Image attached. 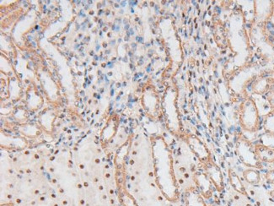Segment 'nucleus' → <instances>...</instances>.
<instances>
[{"label": "nucleus", "instance_id": "f257e3e1", "mask_svg": "<svg viewBox=\"0 0 274 206\" xmlns=\"http://www.w3.org/2000/svg\"><path fill=\"white\" fill-rule=\"evenodd\" d=\"M240 121L244 130L255 132L259 128V112L255 102L247 99L240 106Z\"/></svg>", "mask_w": 274, "mask_h": 206}, {"label": "nucleus", "instance_id": "f03ea898", "mask_svg": "<svg viewBox=\"0 0 274 206\" xmlns=\"http://www.w3.org/2000/svg\"><path fill=\"white\" fill-rule=\"evenodd\" d=\"M255 14L259 21H267L274 13V2L271 1H255Z\"/></svg>", "mask_w": 274, "mask_h": 206}, {"label": "nucleus", "instance_id": "7ed1b4c3", "mask_svg": "<svg viewBox=\"0 0 274 206\" xmlns=\"http://www.w3.org/2000/svg\"><path fill=\"white\" fill-rule=\"evenodd\" d=\"M254 150L259 161L262 163H274V149L271 147L266 146L264 144H255Z\"/></svg>", "mask_w": 274, "mask_h": 206}, {"label": "nucleus", "instance_id": "20e7f679", "mask_svg": "<svg viewBox=\"0 0 274 206\" xmlns=\"http://www.w3.org/2000/svg\"><path fill=\"white\" fill-rule=\"evenodd\" d=\"M273 84H274V80L273 79L262 77V78L257 80L254 83L253 87H252V90L255 93L263 95V94L266 93L270 89Z\"/></svg>", "mask_w": 274, "mask_h": 206}, {"label": "nucleus", "instance_id": "39448f33", "mask_svg": "<svg viewBox=\"0 0 274 206\" xmlns=\"http://www.w3.org/2000/svg\"><path fill=\"white\" fill-rule=\"evenodd\" d=\"M244 178L246 179V181L252 185H256L259 184L261 181L260 178V173L255 170L253 169H248L244 172Z\"/></svg>", "mask_w": 274, "mask_h": 206}, {"label": "nucleus", "instance_id": "423d86ee", "mask_svg": "<svg viewBox=\"0 0 274 206\" xmlns=\"http://www.w3.org/2000/svg\"><path fill=\"white\" fill-rule=\"evenodd\" d=\"M263 125L267 133L274 135V110L264 116Z\"/></svg>", "mask_w": 274, "mask_h": 206}, {"label": "nucleus", "instance_id": "0eeeda50", "mask_svg": "<svg viewBox=\"0 0 274 206\" xmlns=\"http://www.w3.org/2000/svg\"><path fill=\"white\" fill-rule=\"evenodd\" d=\"M266 178L268 180V183H270L272 185H274V170H271L267 173Z\"/></svg>", "mask_w": 274, "mask_h": 206}, {"label": "nucleus", "instance_id": "6e6552de", "mask_svg": "<svg viewBox=\"0 0 274 206\" xmlns=\"http://www.w3.org/2000/svg\"><path fill=\"white\" fill-rule=\"evenodd\" d=\"M268 100L269 103H270L272 107L274 108V90H273V91L270 92V94L268 95Z\"/></svg>", "mask_w": 274, "mask_h": 206}, {"label": "nucleus", "instance_id": "1a4fd4ad", "mask_svg": "<svg viewBox=\"0 0 274 206\" xmlns=\"http://www.w3.org/2000/svg\"><path fill=\"white\" fill-rule=\"evenodd\" d=\"M132 47H133L134 49H136V47H137V44L136 43L132 44Z\"/></svg>", "mask_w": 274, "mask_h": 206}, {"label": "nucleus", "instance_id": "9d476101", "mask_svg": "<svg viewBox=\"0 0 274 206\" xmlns=\"http://www.w3.org/2000/svg\"><path fill=\"white\" fill-rule=\"evenodd\" d=\"M31 45H32V47H37V43H36L35 41H31Z\"/></svg>", "mask_w": 274, "mask_h": 206}, {"label": "nucleus", "instance_id": "9b49d317", "mask_svg": "<svg viewBox=\"0 0 274 206\" xmlns=\"http://www.w3.org/2000/svg\"><path fill=\"white\" fill-rule=\"evenodd\" d=\"M108 65H109V68H112V67H113V62H108Z\"/></svg>", "mask_w": 274, "mask_h": 206}, {"label": "nucleus", "instance_id": "f8f14e48", "mask_svg": "<svg viewBox=\"0 0 274 206\" xmlns=\"http://www.w3.org/2000/svg\"><path fill=\"white\" fill-rule=\"evenodd\" d=\"M39 35H40V39H42V38H43V33H41V32H40V33H39Z\"/></svg>", "mask_w": 274, "mask_h": 206}, {"label": "nucleus", "instance_id": "ddd939ff", "mask_svg": "<svg viewBox=\"0 0 274 206\" xmlns=\"http://www.w3.org/2000/svg\"><path fill=\"white\" fill-rule=\"evenodd\" d=\"M27 38H28L29 41H32V39H33V38H32V37H31V36H28V37H27Z\"/></svg>", "mask_w": 274, "mask_h": 206}, {"label": "nucleus", "instance_id": "4468645a", "mask_svg": "<svg viewBox=\"0 0 274 206\" xmlns=\"http://www.w3.org/2000/svg\"><path fill=\"white\" fill-rule=\"evenodd\" d=\"M130 35H134V30H133V29H130Z\"/></svg>", "mask_w": 274, "mask_h": 206}, {"label": "nucleus", "instance_id": "2eb2a0df", "mask_svg": "<svg viewBox=\"0 0 274 206\" xmlns=\"http://www.w3.org/2000/svg\"><path fill=\"white\" fill-rule=\"evenodd\" d=\"M270 194H271V196L273 197V198H274V190L272 191V192H271V193H270Z\"/></svg>", "mask_w": 274, "mask_h": 206}, {"label": "nucleus", "instance_id": "dca6fc26", "mask_svg": "<svg viewBox=\"0 0 274 206\" xmlns=\"http://www.w3.org/2000/svg\"><path fill=\"white\" fill-rule=\"evenodd\" d=\"M129 28V25H125V30H128Z\"/></svg>", "mask_w": 274, "mask_h": 206}, {"label": "nucleus", "instance_id": "f3484780", "mask_svg": "<svg viewBox=\"0 0 274 206\" xmlns=\"http://www.w3.org/2000/svg\"><path fill=\"white\" fill-rule=\"evenodd\" d=\"M114 95V90L112 89V91H111V96H113Z\"/></svg>", "mask_w": 274, "mask_h": 206}, {"label": "nucleus", "instance_id": "a211bd4d", "mask_svg": "<svg viewBox=\"0 0 274 206\" xmlns=\"http://www.w3.org/2000/svg\"><path fill=\"white\" fill-rule=\"evenodd\" d=\"M125 3H126V2H124V1H123V2H122V6H125V5H126Z\"/></svg>", "mask_w": 274, "mask_h": 206}, {"label": "nucleus", "instance_id": "6ab92c4d", "mask_svg": "<svg viewBox=\"0 0 274 206\" xmlns=\"http://www.w3.org/2000/svg\"><path fill=\"white\" fill-rule=\"evenodd\" d=\"M43 64L45 66H47V62H45V61H43Z\"/></svg>", "mask_w": 274, "mask_h": 206}, {"label": "nucleus", "instance_id": "aec40b11", "mask_svg": "<svg viewBox=\"0 0 274 206\" xmlns=\"http://www.w3.org/2000/svg\"><path fill=\"white\" fill-rule=\"evenodd\" d=\"M111 44H112V45H114V44H115V41H111Z\"/></svg>", "mask_w": 274, "mask_h": 206}, {"label": "nucleus", "instance_id": "412c9836", "mask_svg": "<svg viewBox=\"0 0 274 206\" xmlns=\"http://www.w3.org/2000/svg\"><path fill=\"white\" fill-rule=\"evenodd\" d=\"M95 60H99V59H98V57L96 56V57H95Z\"/></svg>", "mask_w": 274, "mask_h": 206}, {"label": "nucleus", "instance_id": "4be33fe9", "mask_svg": "<svg viewBox=\"0 0 274 206\" xmlns=\"http://www.w3.org/2000/svg\"><path fill=\"white\" fill-rule=\"evenodd\" d=\"M98 75H101V71H98Z\"/></svg>", "mask_w": 274, "mask_h": 206}, {"label": "nucleus", "instance_id": "5701e85b", "mask_svg": "<svg viewBox=\"0 0 274 206\" xmlns=\"http://www.w3.org/2000/svg\"><path fill=\"white\" fill-rule=\"evenodd\" d=\"M107 47V44L106 43L104 44V47Z\"/></svg>", "mask_w": 274, "mask_h": 206}, {"label": "nucleus", "instance_id": "b1692460", "mask_svg": "<svg viewBox=\"0 0 274 206\" xmlns=\"http://www.w3.org/2000/svg\"><path fill=\"white\" fill-rule=\"evenodd\" d=\"M150 45L149 43L146 44V47H150Z\"/></svg>", "mask_w": 274, "mask_h": 206}, {"label": "nucleus", "instance_id": "393cba45", "mask_svg": "<svg viewBox=\"0 0 274 206\" xmlns=\"http://www.w3.org/2000/svg\"><path fill=\"white\" fill-rule=\"evenodd\" d=\"M115 7H116V8H118V7H119L118 4H116Z\"/></svg>", "mask_w": 274, "mask_h": 206}, {"label": "nucleus", "instance_id": "a878e982", "mask_svg": "<svg viewBox=\"0 0 274 206\" xmlns=\"http://www.w3.org/2000/svg\"><path fill=\"white\" fill-rule=\"evenodd\" d=\"M99 48H100V46H97V50H98V49H99Z\"/></svg>", "mask_w": 274, "mask_h": 206}, {"label": "nucleus", "instance_id": "bb28decb", "mask_svg": "<svg viewBox=\"0 0 274 206\" xmlns=\"http://www.w3.org/2000/svg\"><path fill=\"white\" fill-rule=\"evenodd\" d=\"M110 51H106V54H109Z\"/></svg>", "mask_w": 274, "mask_h": 206}, {"label": "nucleus", "instance_id": "cd10ccee", "mask_svg": "<svg viewBox=\"0 0 274 206\" xmlns=\"http://www.w3.org/2000/svg\"><path fill=\"white\" fill-rule=\"evenodd\" d=\"M117 101L120 100V97H117Z\"/></svg>", "mask_w": 274, "mask_h": 206}, {"label": "nucleus", "instance_id": "c85d7f7f", "mask_svg": "<svg viewBox=\"0 0 274 206\" xmlns=\"http://www.w3.org/2000/svg\"><path fill=\"white\" fill-rule=\"evenodd\" d=\"M121 86V84H117V87H120Z\"/></svg>", "mask_w": 274, "mask_h": 206}, {"label": "nucleus", "instance_id": "c756f323", "mask_svg": "<svg viewBox=\"0 0 274 206\" xmlns=\"http://www.w3.org/2000/svg\"><path fill=\"white\" fill-rule=\"evenodd\" d=\"M131 12H132V13H134V10H133V9H132V10H131Z\"/></svg>", "mask_w": 274, "mask_h": 206}]
</instances>
